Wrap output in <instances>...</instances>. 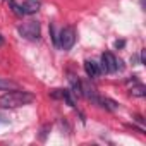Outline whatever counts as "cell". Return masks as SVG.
Returning <instances> with one entry per match:
<instances>
[{
  "label": "cell",
  "instance_id": "cell-1",
  "mask_svg": "<svg viewBox=\"0 0 146 146\" xmlns=\"http://www.w3.org/2000/svg\"><path fill=\"white\" fill-rule=\"evenodd\" d=\"M33 100H35V96L31 93L21 91V90H12L0 96V107L2 108H17V107H24V105L31 103Z\"/></svg>",
  "mask_w": 146,
  "mask_h": 146
},
{
  "label": "cell",
  "instance_id": "cell-15",
  "mask_svg": "<svg viewBox=\"0 0 146 146\" xmlns=\"http://www.w3.org/2000/svg\"><path fill=\"white\" fill-rule=\"evenodd\" d=\"M134 120H136V122H139V124H144L143 117H139V115H134Z\"/></svg>",
  "mask_w": 146,
  "mask_h": 146
},
{
  "label": "cell",
  "instance_id": "cell-7",
  "mask_svg": "<svg viewBox=\"0 0 146 146\" xmlns=\"http://www.w3.org/2000/svg\"><path fill=\"white\" fill-rule=\"evenodd\" d=\"M129 93H131V96H137V98H143V96H146V88H144V84L143 83H134L132 84V88L129 90Z\"/></svg>",
  "mask_w": 146,
  "mask_h": 146
},
{
  "label": "cell",
  "instance_id": "cell-13",
  "mask_svg": "<svg viewBox=\"0 0 146 146\" xmlns=\"http://www.w3.org/2000/svg\"><path fill=\"white\" fill-rule=\"evenodd\" d=\"M124 45H125V41H124V40H120V41L117 40V41H115V48H122Z\"/></svg>",
  "mask_w": 146,
  "mask_h": 146
},
{
  "label": "cell",
  "instance_id": "cell-16",
  "mask_svg": "<svg viewBox=\"0 0 146 146\" xmlns=\"http://www.w3.org/2000/svg\"><path fill=\"white\" fill-rule=\"evenodd\" d=\"M2 45H4V36L0 35V46H2Z\"/></svg>",
  "mask_w": 146,
  "mask_h": 146
},
{
  "label": "cell",
  "instance_id": "cell-8",
  "mask_svg": "<svg viewBox=\"0 0 146 146\" xmlns=\"http://www.w3.org/2000/svg\"><path fill=\"white\" fill-rule=\"evenodd\" d=\"M12 90H19L17 83L5 79V78H0V91H12Z\"/></svg>",
  "mask_w": 146,
  "mask_h": 146
},
{
  "label": "cell",
  "instance_id": "cell-2",
  "mask_svg": "<svg viewBox=\"0 0 146 146\" xmlns=\"http://www.w3.org/2000/svg\"><path fill=\"white\" fill-rule=\"evenodd\" d=\"M98 65H100V72H117V70L124 69L122 60H117V57L112 52H105L102 55V62Z\"/></svg>",
  "mask_w": 146,
  "mask_h": 146
},
{
  "label": "cell",
  "instance_id": "cell-6",
  "mask_svg": "<svg viewBox=\"0 0 146 146\" xmlns=\"http://www.w3.org/2000/svg\"><path fill=\"white\" fill-rule=\"evenodd\" d=\"M23 14H36L40 11V2L38 0H26V2L21 5Z\"/></svg>",
  "mask_w": 146,
  "mask_h": 146
},
{
  "label": "cell",
  "instance_id": "cell-5",
  "mask_svg": "<svg viewBox=\"0 0 146 146\" xmlns=\"http://www.w3.org/2000/svg\"><path fill=\"white\" fill-rule=\"evenodd\" d=\"M84 70H86V74L91 79H95V78H98L102 74V72H100V65L95 60H84Z\"/></svg>",
  "mask_w": 146,
  "mask_h": 146
},
{
  "label": "cell",
  "instance_id": "cell-3",
  "mask_svg": "<svg viewBox=\"0 0 146 146\" xmlns=\"http://www.w3.org/2000/svg\"><path fill=\"white\" fill-rule=\"evenodd\" d=\"M40 31H41V28H40L38 21H28V23L19 26V35L24 40H29V41L40 40Z\"/></svg>",
  "mask_w": 146,
  "mask_h": 146
},
{
  "label": "cell",
  "instance_id": "cell-4",
  "mask_svg": "<svg viewBox=\"0 0 146 146\" xmlns=\"http://www.w3.org/2000/svg\"><path fill=\"white\" fill-rule=\"evenodd\" d=\"M74 43H76V29L72 26H67L58 33V48H62L64 52H69L74 46Z\"/></svg>",
  "mask_w": 146,
  "mask_h": 146
},
{
  "label": "cell",
  "instance_id": "cell-14",
  "mask_svg": "<svg viewBox=\"0 0 146 146\" xmlns=\"http://www.w3.org/2000/svg\"><path fill=\"white\" fill-rule=\"evenodd\" d=\"M131 62H132V65H137V64H139V58H137V55H132V57H131Z\"/></svg>",
  "mask_w": 146,
  "mask_h": 146
},
{
  "label": "cell",
  "instance_id": "cell-9",
  "mask_svg": "<svg viewBox=\"0 0 146 146\" xmlns=\"http://www.w3.org/2000/svg\"><path fill=\"white\" fill-rule=\"evenodd\" d=\"M62 100H65V103H67L69 107H72V108L76 107V102H74V96H72L70 90H64V91H62Z\"/></svg>",
  "mask_w": 146,
  "mask_h": 146
},
{
  "label": "cell",
  "instance_id": "cell-12",
  "mask_svg": "<svg viewBox=\"0 0 146 146\" xmlns=\"http://www.w3.org/2000/svg\"><path fill=\"white\" fill-rule=\"evenodd\" d=\"M62 91L64 90H53L50 95H52V98H62Z\"/></svg>",
  "mask_w": 146,
  "mask_h": 146
},
{
  "label": "cell",
  "instance_id": "cell-11",
  "mask_svg": "<svg viewBox=\"0 0 146 146\" xmlns=\"http://www.w3.org/2000/svg\"><path fill=\"white\" fill-rule=\"evenodd\" d=\"M50 36H52V41L55 46H58V35L55 31V24H50Z\"/></svg>",
  "mask_w": 146,
  "mask_h": 146
},
{
  "label": "cell",
  "instance_id": "cell-10",
  "mask_svg": "<svg viewBox=\"0 0 146 146\" xmlns=\"http://www.w3.org/2000/svg\"><path fill=\"white\" fill-rule=\"evenodd\" d=\"M7 2H9V7L12 9V12H14L16 16H24V14H23V9H21V5H17V4L14 2V0H7Z\"/></svg>",
  "mask_w": 146,
  "mask_h": 146
}]
</instances>
